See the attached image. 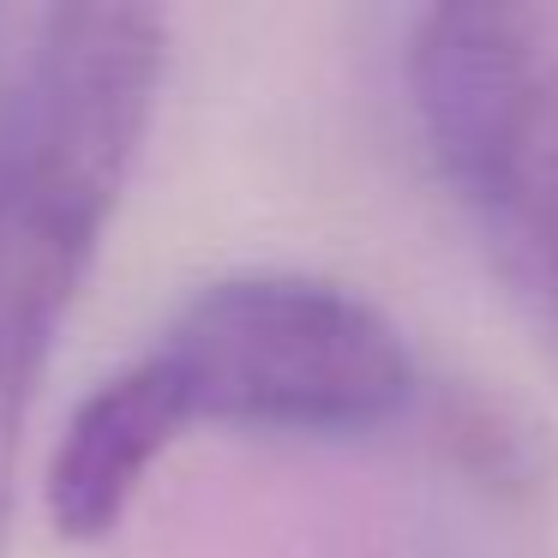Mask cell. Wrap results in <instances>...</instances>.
<instances>
[{"label":"cell","instance_id":"1","mask_svg":"<svg viewBox=\"0 0 558 558\" xmlns=\"http://www.w3.org/2000/svg\"><path fill=\"white\" fill-rule=\"evenodd\" d=\"M169 73V19L126 0L43 13L0 121V558L25 414L73 313Z\"/></svg>","mask_w":558,"mask_h":558},{"label":"cell","instance_id":"2","mask_svg":"<svg viewBox=\"0 0 558 558\" xmlns=\"http://www.w3.org/2000/svg\"><path fill=\"white\" fill-rule=\"evenodd\" d=\"M402 66L457 205L558 349V7H426Z\"/></svg>","mask_w":558,"mask_h":558},{"label":"cell","instance_id":"3","mask_svg":"<svg viewBox=\"0 0 558 558\" xmlns=\"http://www.w3.org/2000/svg\"><path fill=\"white\" fill-rule=\"evenodd\" d=\"M186 414L253 433H366L409 409L414 354L366 294L294 270L198 289L157 349Z\"/></svg>","mask_w":558,"mask_h":558},{"label":"cell","instance_id":"4","mask_svg":"<svg viewBox=\"0 0 558 558\" xmlns=\"http://www.w3.org/2000/svg\"><path fill=\"white\" fill-rule=\"evenodd\" d=\"M186 426H193L186 397L157 354H138L102 385H90L66 414L49 450V474H43V505H49L54 534L73 546L114 534L138 486L150 481V469L169 457V445Z\"/></svg>","mask_w":558,"mask_h":558}]
</instances>
